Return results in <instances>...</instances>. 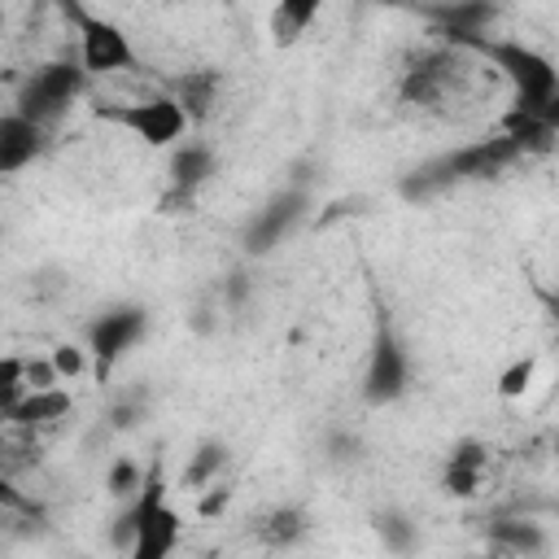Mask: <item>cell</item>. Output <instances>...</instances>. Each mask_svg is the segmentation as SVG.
I'll use <instances>...</instances> for the list:
<instances>
[{"mask_svg": "<svg viewBox=\"0 0 559 559\" xmlns=\"http://www.w3.org/2000/svg\"><path fill=\"white\" fill-rule=\"evenodd\" d=\"M454 44L463 48H476L485 61H493L507 83L515 87V109H528V114H546V118H559V74H555V61L542 57L537 48L528 44H515V39H485L480 31H467V35H450Z\"/></svg>", "mask_w": 559, "mask_h": 559, "instance_id": "cell-1", "label": "cell"}, {"mask_svg": "<svg viewBox=\"0 0 559 559\" xmlns=\"http://www.w3.org/2000/svg\"><path fill=\"white\" fill-rule=\"evenodd\" d=\"M179 511L166 502V480H162V467L148 472V480H140L135 489V502L122 520V533L118 537H131V555L135 559H166L179 542Z\"/></svg>", "mask_w": 559, "mask_h": 559, "instance_id": "cell-2", "label": "cell"}, {"mask_svg": "<svg viewBox=\"0 0 559 559\" xmlns=\"http://www.w3.org/2000/svg\"><path fill=\"white\" fill-rule=\"evenodd\" d=\"M83 83H87V70L83 66H74V61H48L17 92V114L31 118V122H39L48 131L83 96Z\"/></svg>", "mask_w": 559, "mask_h": 559, "instance_id": "cell-3", "label": "cell"}, {"mask_svg": "<svg viewBox=\"0 0 559 559\" xmlns=\"http://www.w3.org/2000/svg\"><path fill=\"white\" fill-rule=\"evenodd\" d=\"M61 9L79 31V66L87 74H114V70H127L135 61V52H131V44H127L118 22H109L100 13H87L79 0H61Z\"/></svg>", "mask_w": 559, "mask_h": 559, "instance_id": "cell-4", "label": "cell"}, {"mask_svg": "<svg viewBox=\"0 0 559 559\" xmlns=\"http://www.w3.org/2000/svg\"><path fill=\"white\" fill-rule=\"evenodd\" d=\"M105 122H118L127 127L131 135H140L148 148H166V144H179L188 135V114L175 96H148V100H131V105H109V109H96Z\"/></svg>", "mask_w": 559, "mask_h": 559, "instance_id": "cell-5", "label": "cell"}, {"mask_svg": "<svg viewBox=\"0 0 559 559\" xmlns=\"http://www.w3.org/2000/svg\"><path fill=\"white\" fill-rule=\"evenodd\" d=\"M520 157V144L511 135H493V140H480V144H467L450 157H441L437 166H428V179L432 183H450V179H480V175H493L502 170L507 162Z\"/></svg>", "mask_w": 559, "mask_h": 559, "instance_id": "cell-6", "label": "cell"}, {"mask_svg": "<svg viewBox=\"0 0 559 559\" xmlns=\"http://www.w3.org/2000/svg\"><path fill=\"white\" fill-rule=\"evenodd\" d=\"M144 310L140 306H118L109 314H100L92 328H87V354L96 358V371L105 376L140 336H144Z\"/></svg>", "mask_w": 559, "mask_h": 559, "instance_id": "cell-7", "label": "cell"}, {"mask_svg": "<svg viewBox=\"0 0 559 559\" xmlns=\"http://www.w3.org/2000/svg\"><path fill=\"white\" fill-rule=\"evenodd\" d=\"M406 349L393 341V332H380L371 354H367V371H362V397L371 406L397 402L406 393Z\"/></svg>", "mask_w": 559, "mask_h": 559, "instance_id": "cell-8", "label": "cell"}, {"mask_svg": "<svg viewBox=\"0 0 559 559\" xmlns=\"http://www.w3.org/2000/svg\"><path fill=\"white\" fill-rule=\"evenodd\" d=\"M485 467H489V450H485V441L463 437V441H454L450 454H445L441 489H445L450 498H476L480 485H485Z\"/></svg>", "mask_w": 559, "mask_h": 559, "instance_id": "cell-9", "label": "cell"}, {"mask_svg": "<svg viewBox=\"0 0 559 559\" xmlns=\"http://www.w3.org/2000/svg\"><path fill=\"white\" fill-rule=\"evenodd\" d=\"M44 153V127L22 118L17 109L0 118V175H13L22 166H31Z\"/></svg>", "mask_w": 559, "mask_h": 559, "instance_id": "cell-10", "label": "cell"}, {"mask_svg": "<svg viewBox=\"0 0 559 559\" xmlns=\"http://www.w3.org/2000/svg\"><path fill=\"white\" fill-rule=\"evenodd\" d=\"M301 210H306V197H301V192H284V197H275L271 205H262L258 218H253L249 231H245L249 253H266L271 245H280V236H288V227L301 218Z\"/></svg>", "mask_w": 559, "mask_h": 559, "instance_id": "cell-11", "label": "cell"}, {"mask_svg": "<svg viewBox=\"0 0 559 559\" xmlns=\"http://www.w3.org/2000/svg\"><path fill=\"white\" fill-rule=\"evenodd\" d=\"M450 87V57H424L402 74V100L406 105H437Z\"/></svg>", "mask_w": 559, "mask_h": 559, "instance_id": "cell-12", "label": "cell"}, {"mask_svg": "<svg viewBox=\"0 0 559 559\" xmlns=\"http://www.w3.org/2000/svg\"><path fill=\"white\" fill-rule=\"evenodd\" d=\"M319 9H323V0H275V9H271V44L275 48H293L310 31Z\"/></svg>", "mask_w": 559, "mask_h": 559, "instance_id": "cell-13", "label": "cell"}, {"mask_svg": "<svg viewBox=\"0 0 559 559\" xmlns=\"http://www.w3.org/2000/svg\"><path fill=\"white\" fill-rule=\"evenodd\" d=\"M210 175H214V153H210L205 144H175V157H170V183H175V197L197 192Z\"/></svg>", "mask_w": 559, "mask_h": 559, "instance_id": "cell-14", "label": "cell"}, {"mask_svg": "<svg viewBox=\"0 0 559 559\" xmlns=\"http://www.w3.org/2000/svg\"><path fill=\"white\" fill-rule=\"evenodd\" d=\"M61 415H70V393L57 384V389H31L13 411H9V419L13 424H26V428H35V424H52V419H61Z\"/></svg>", "mask_w": 559, "mask_h": 559, "instance_id": "cell-15", "label": "cell"}, {"mask_svg": "<svg viewBox=\"0 0 559 559\" xmlns=\"http://www.w3.org/2000/svg\"><path fill=\"white\" fill-rule=\"evenodd\" d=\"M214 92H218V74H210V70H201V74H179L175 87H170V96L183 105L188 122H201V118L210 114Z\"/></svg>", "mask_w": 559, "mask_h": 559, "instance_id": "cell-16", "label": "cell"}, {"mask_svg": "<svg viewBox=\"0 0 559 559\" xmlns=\"http://www.w3.org/2000/svg\"><path fill=\"white\" fill-rule=\"evenodd\" d=\"M223 463H227V450L218 445V441H201L197 450H192V463H188V472H183V485L188 489H210V480L223 472Z\"/></svg>", "mask_w": 559, "mask_h": 559, "instance_id": "cell-17", "label": "cell"}, {"mask_svg": "<svg viewBox=\"0 0 559 559\" xmlns=\"http://www.w3.org/2000/svg\"><path fill=\"white\" fill-rule=\"evenodd\" d=\"M533 380H537V358L524 354V358H515V362H507V367L498 371V397L520 402V397L533 389Z\"/></svg>", "mask_w": 559, "mask_h": 559, "instance_id": "cell-18", "label": "cell"}, {"mask_svg": "<svg viewBox=\"0 0 559 559\" xmlns=\"http://www.w3.org/2000/svg\"><path fill=\"white\" fill-rule=\"evenodd\" d=\"M26 393H31V389H26V358L4 354V358H0V415H9Z\"/></svg>", "mask_w": 559, "mask_h": 559, "instance_id": "cell-19", "label": "cell"}, {"mask_svg": "<svg viewBox=\"0 0 559 559\" xmlns=\"http://www.w3.org/2000/svg\"><path fill=\"white\" fill-rule=\"evenodd\" d=\"M52 367H57V376H61V384L66 380H79L87 367H92V358H87V349L83 345H74V341H61V345H52Z\"/></svg>", "mask_w": 559, "mask_h": 559, "instance_id": "cell-20", "label": "cell"}, {"mask_svg": "<svg viewBox=\"0 0 559 559\" xmlns=\"http://www.w3.org/2000/svg\"><path fill=\"white\" fill-rule=\"evenodd\" d=\"M301 533H306V524H301V511H293V507H280V511H271V520H266V542H271V546H293Z\"/></svg>", "mask_w": 559, "mask_h": 559, "instance_id": "cell-21", "label": "cell"}, {"mask_svg": "<svg viewBox=\"0 0 559 559\" xmlns=\"http://www.w3.org/2000/svg\"><path fill=\"white\" fill-rule=\"evenodd\" d=\"M489 533H493V542L507 546V550H542L537 524H493Z\"/></svg>", "mask_w": 559, "mask_h": 559, "instance_id": "cell-22", "label": "cell"}, {"mask_svg": "<svg viewBox=\"0 0 559 559\" xmlns=\"http://www.w3.org/2000/svg\"><path fill=\"white\" fill-rule=\"evenodd\" d=\"M140 463L135 459H118L114 467H109V476H105V489L114 493V498H127V493H135L140 489Z\"/></svg>", "mask_w": 559, "mask_h": 559, "instance_id": "cell-23", "label": "cell"}, {"mask_svg": "<svg viewBox=\"0 0 559 559\" xmlns=\"http://www.w3.org/2000/svg\"><path fill=\"white\" fill-rule=\"evenodd\" d=\"M61 376L52 367V358H26V389H57Z\"/></svg>", "mask_w": 559, "mask_h": 559, "instance_id": "cell-24", "label": "cell"}, {"mask_svg": "<svg viewBox=\"0 0 559 559\" xmlns=\"http://www.w3.org/2000/svg\"><path fill=\"white\" fill-rule=\"evenodd\" d=\"M376 528H380V537H384L389 546H397V550L411 546V524H406V520H397V515H380Z\"/></svg>", "mask_w": 559, "mask_h": 559, "instance_id": "cell-25", "label": "cell"}, {"mask_svg": "<svg viewBox=\"0 0 559 559\" xmlns=\"http://www.w3.org/2000/svg\"><path fill=\"white\" fill-rule=\"evenodd\" d=\"M227 498H231V489H223V485H214V493H201V502H197V511L210 520V515H218L223 507H227Z\"/></svg>", "mask_w": 559, "mask_h": 559, "instance_id": "cell-26", "label": "cell"}, {"mask_svg": "<svg viewBox=\"0 0 559 559\" xmlns=\"http://www.w3.org/2000/svg\"><path fill=\"white\" fill-rule=\"evenodd\" d=\"M0 507H9V511H31V502H26V498H22L4 476H0Z\"/></svg>", "mask_w": 559, "mask_h": 559, "instance_id": "cell-27", "label": "cell"}, {"mask_svg": "<svg viewBox=\"0 0 559 559\" xmlns=\"http://www.w3.org/2000/svg\"><path fill=\"white\" fill-rule=\"evenodd\" d=\"M0 31H4V9H0Z\"/></svg>", "mask_w": 559, "mask_h": 559, "instance_id": "cell-28", "label": "cell"}]
</instances>
